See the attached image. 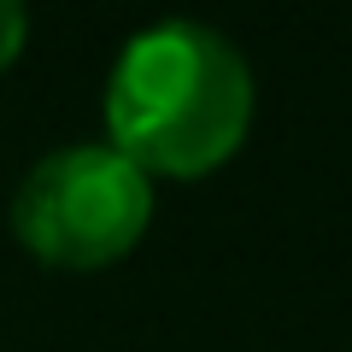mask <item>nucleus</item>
<instances>
[{"mask_svg":"<svg viewBox=\"0 0 352 352\" xmlns=\"http://www.w3.org/2000/svg\"><path fill=\"white\" fill-rule=\"evenodd\" d=\"M147 212L153 188L135 159H124L118 147H65L24 176L12 200V229L47 264L88 270L135 247Z\"/></svg>","mask_w":352,"mask_h":352,"instance_id":"2","label":"nucleus"},{"mask_svg":"<svg viewBox=\"0 0 352 352\" xmlns=\"http://www.w3.org/2000/svg\"><path fill=\"white\" fill-rule=\"evenodd\" d=\"M24 12H18L12 0H0V65H12L18 59V47H24Z\"/></svg>","mask_w":352,"mask_h":352,"instance_id":"3","label":"nucleus"},{"mask_svg":"<svg viewBox=\"0 0 352 352\" xmlns=\"http://www.w3.org/2000/svg\"><path fill=\"white\" fill-rule=\"evenodd\" d=\"M252 71L206 24H153L118 53L106 82L112 147L141 170L194 176L241 147Z\"/></svg>","mask_w":352,"mask_h":352,"instance_id":"1","label":"nucleus"}]
</instances>
